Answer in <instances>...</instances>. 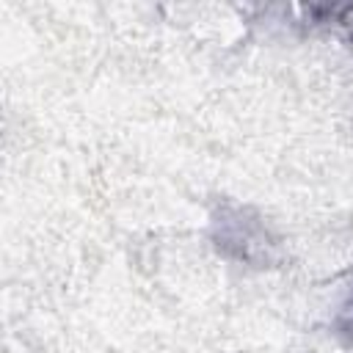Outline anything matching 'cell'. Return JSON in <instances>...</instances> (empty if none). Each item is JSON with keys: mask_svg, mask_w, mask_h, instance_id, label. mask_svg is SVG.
Listing matches in <instances>:
<instances>
[{"mask_svg": "<svg viewBox=\"0 0 353 353\" xmlns=\"http://www.w3.org/2000/svg\"><path fill=\"white\" fill-rule=\"evenodd\" d=\"M210 237L221 256L251 268H270L281 259L279 240L265 226L262 215L251 207L223 201L212 212Z\"/></svg>", "mask_w": 353, "mask_h": 353, "instance_id": "cell-1", "label": "cell"}, {"mask_svg": "<svg viewBox=\"0 0 353 353\" xmlns=\"http://www.w3.org/2000/svg\"><path fill=\"white\" fill-rule=\"evenodd\" d=\"M331 325H334V331H336L347 345H353V287H350L347 298L339 303V309H336Z\"/></svg>", "mask_w": 353, "mask_h": 353, "instance_id": "cell-2", "label": "cell"}]
</instances>
